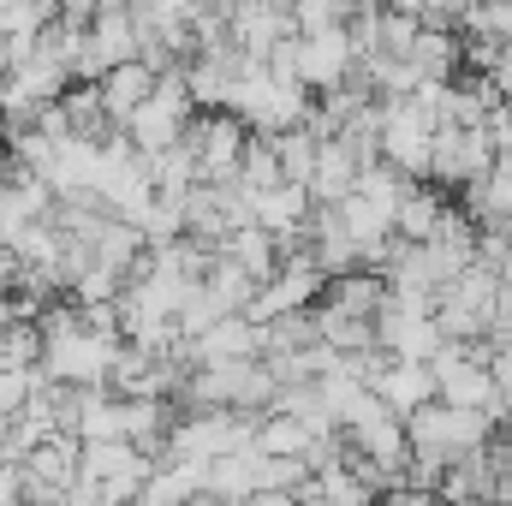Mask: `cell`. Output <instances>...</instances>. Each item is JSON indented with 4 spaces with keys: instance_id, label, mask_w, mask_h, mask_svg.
<instances>
[{
    "instance_id": "1",
    "label": "cell",
    "mask_w": 512,
    "mask_h": 506,
    "mask_svg": "<svg viewBox=\"0 0 512 506\" xmlns=\"http://www.w3.org/2000/svg\"><path fill=\"white\" fill-rule=\"evenodd\" d=\"M36 334H42V364H36L42 381H54V387H108V370H114V352L120 346L84 334L72 298L48 304L42 322H36Z\"/></svg>"
},
{
    "instance_id": "2",
    "label": "cell",
    "mask_w": 512,
    "mask_h": 506,
    "mask_svg": "<svg viewBox=\"0 0 512 506\" xmlns=\"http://www.w3.org/2000/svg\"><path fill=\"white\" fill-rule=\"evenodd\" d=\"M245 137H251V131L239 126L233 114H197V120L185 126V143H191V155H197V185H233V179H239Z\"/></svg>"
},
{
    "instance_id": "3",
    "label": "cell",
    "mask_w": 512,
    "mask_h": 506,
    "mask_svg": "<svg viewBox=\"0 0 512 506\" xmlns=\"http://www.w3.org/2000/svg\"><path fill=\"white\" fill-rule=\"evenodd\" d=\"M227 36L245 60H268L274 42L292 36V12L274 6V0H245V6H227Z\"/></svg>"
},
{
    "instance_id": "4",
    "label": "cell",
    "mask_w": 512,
    "mask_h": 506,
    "mask_svg": "<svg viewBox=\"0 0 512 506\" xmlns=\"http://www.w3.org/2000/svg\"><path fill=\"white\" fill-rule=\"evenodd\" d=\"M352 78V42L346 30H328V36H298V84L310 96H328Z\"/></svg>"
},
{
    "instance_id": "5",
    "label": "cell",
    "mask_w": 512,
    "mask_h": 506,
    "mask_svg": "<svg viewBox=\"0 0 512 506\" xmlns=\"http://www.w3.org/2000/svg\"><path fill=\"white\" fill-rule=\"evenodd\" d=\"M262 358V328L245 316H221L209 334L191 340V364L209 370V364H256Z\"/></svg>"
},
{
    "instance_id": "6",
    "label": "cell",
    "mask_w": 512,
    "mask_h": 506,
    "mask_svg": "<svg viewBox=\"0 0 512 506\" xmlns=\"http://www.w3.org/2000/svg\"><path fill=\"white\" fill-rule=\"evenodd\" d=\"M370 393H376L387 411H393V417L405 423L411 411L435 405V376H429L423 364H393V358H387L382 370H376V381H370Z\"/></svg>"
},
{
    "instance_id": "7",
    "label": "cell",
    "mask_w": 512,
    "mask_h": 506,
    "mask_svg": "<svg viewBox=\"0 0 512 506\" xmlns=\"http://www.w3.org/2000/svg\"><path fill=\"white\" fill-rule=\"evenodd\" d=\"M84 42H90V54L114 72V66H126L137 60V30H131V6L120 0H102L96 12H90V30H84Z\"/></svg>"
},
{
    "instance_id": "8",
    "label": "cell",
    "mask_w": 512,
    "mask_h": 506,
    "mask_svg": "<svg viewBox=\"0 0 512 506\" xmlns=\"http://www.w3.org/2000/svg\"><path fill=\"white\" fill-rule=\"evenodd\" d=\"M185 126H191L185 114H173V108H161V102L149 96V102L131 114L126 126H120V137H126L131 149H137V161H155V155H167V149L185 137Z\"/></svg>"
},
{
    "instance_id": "9",
    "label": "cell",
    "mask_w": 512,
    "mask_h": 506,
    "mask_svg": "<svg viewBox=\"0 0 512 506\" xmlns=\"http://www.w3.org/2000/svg\"><path fill=\"white\" fill-rule=\"evenodd\" d=\"M137 262H143V233L108 215V221L96 227V239H90V268H102V274H114V280L126 286L131 274H137Z\"/></svg>"
},
{
    "instance_id": "10",
    "label": "cell",
    "mask_w": 512,
    "mask_h": 506,
    "mask_svg": "<svg viewBox=\"0 0 512 506\" xmlns=\"http://www.w3.org/2000/svg\"><path fill=\"white\" fill-rule=\"evenodd\" d=\"M96 90H102V108H108V120H114V131H120L131 114L155 96V72H149L143 60H126V66H114Z\"/></svg>"
},
{
    "instance_id": "11",
    "label": "cell",
    "mask_w": 512,
    "mask_h": 506,
    "mask_svg": "<svg viewBox=\"0 0 512 506\" xmlns=\"http://www.w3.org/2000/svg\"><path fill=\"white\" fill-rule=\"evenodd\" d=\"M447 209H453L447 191H435V185H411V191L399 197V209H393V239H399V245H423V239L441 227Z\"/></svg>"
},
{
    "instance_id": "12",
    "label": "cell",
    "mask_w": 512,
    "mask_h": 506,
    "mask_svg": "<svg viewBox=\"0 0 512 506\" xmlns=\"http://www.w3.org/2000/svg\"><path fill=\"white\" fill-rule=\"evenodd\" d=\"M382 298H387V286L376 280V274H364V268L322 286V304L340 310V316H358V322H376V316H382Z\"/></svg>"
},
{
    "instance_id": "13",
    "label": "cell",
    "mask_w": 512,
    "mask_h": 506,
    "mask_svg": "<svg viewBox=\"0 0 512 506\" xmlns=\"http://www.w3.org/2000/svg\"><path fill=\"white\" fill-rule=\"evenodd\" d=\"M251 495H256L251 453H227V459H209V465H203V501L239 506V501H251Z\"/></svg>"
},
{
    "instance_id": "14",
    "label": "cell",
    "mask_w": 512,
    "mask_h": 506,
    "mask_svg": "<svg viewBox=\"0 0 512 506\" xmlns=\"http://www.w3.org/2000/svg\"><path fill=\"white\" fill-rule=\"evenodd\" d=\"M316 435L298 423V417H280V411H268V417H256V441L251 453L256 459H298L304 465V447H310Z\"/></svg>"
},
{
    "instance_id": "15",
    "label": "cell",
    "mask_w": 512,
    "mask_h": 506,
    "mask_svg": "<svg viewBox=\"0 0 512 506\" xmlns=\"http://www.w3.org/2000/svg\"><path fill=\"white\" fill-rule=\"evenodd\" d=\"M215 256H227L233 268H245V274H251V286H268V280H274V268H280L274 239H268V233H256V227H239V233H233Z\"/></svg>"
},
{
    "instance_id": "16",
    "label": "cell",
    "mask_w": 512,
    "mask_h": 506,
    "mask_svg": "<svg viewBox=\"0 0 512 506\" xmlns=\"http://www.w3.org/2000/svg\"><path fill=\"white\" fill-rule=\"evenodd\" d=\"M274 143V167H280V185H310V173H316V137L298 126V131H280V137H268Z\"/></svg>"
},
{
    "instance_id": "17",
    "label": "cell",
    "mask_w": 512,
    "mask_h": 506,
    "mask_svg": "<svg viewBox=\"0 0 512 506\" xmlns=\"http://www.w3.org/2000/svg\"><path fill=\"white\" fill-rule=\"evenodd\" d=\"M292 12V36H328V30H346V6L334 0H298L286 6Z\"/></svg>"
},
{
    "instance_id": "18",
    "label": "cell",
    "mask_w": 512,
    "mask_h": 506,
    "mask_svg": "<svg viewBox=\"0 0 512 506\" xmlns=\"http://www.w3.org/2000/svg\"><path fill=\"white\" fill-rule=\"evenodd\" d=\"M483 137H489V155H495V167H512V102H495V108H489Z\"/></svg>"
},
{
    "instance_id": "19",
    "label": "cell",
    "mask_w": 512,
    "mask_h": 506,
    "mask_svg": "<svg viewBox=\"0 0 512 506\" xmlns=\"http://www.w3.org/2000/svg\"><path fill=\"white\" fill-rule=\"evenodd\" d=\"M0 506H24V477H18V465H0Z\"/></svg>"
},
{
    "instance_id": "20",
    "label": "cell",
    "mask_w": 512,
    "mask_h": 506,
    "mask_svg": "<svg viewBox=\"0 0 512 506\" xmlns=\"http://www.w3.org/2000/svg\"><path fill=\"white\" fill-rule=\"evenodd\" d=\"M376 506H441V495H423V489H393V495H382Z\"/></svg>"
},
{
    "instance_id": "21",
    "label": "cell",
    "mask_w": 512,
    "mask_h": 506,
    "mask_svg": "<svg viewBox=\"0 0 512 506\" xmlns=\"http://www.w3.org/2000/svg\"><path fill=\"white\" fill-rule=\"evenodd\" d=\"M0 465H18V453H12V435H6V423H0Z\"/></svg>"
},
{
    "instance_id": "22",
    "label": "cell",
    "mask_w": 512,
    "mask_h": 506,
    "mask_svg": "<svg viewBox=\"0 0 512 506\" xmlns=\"http://www.w3.org/2000/svg\"><path fill=\"white\" fill-rule=\"evenodd\" d=\"M12 328V298H0V334Z\"/></svg>"
},
{
    "instance_id": "23",
    "label": "cell",
    "mask_w": 512,
    "mask_h": 506,
    "mask_svg": "<svg viewBox=\"0 0 512 506\" xmlns=\"http://www.w3.org/2000/svg\"><path fill=\"white\" fill-rule=\"evenodd\" d=\"M0 155H6V126H0Z\"/></svg>"
},
{
    "instance_id": "24",
    "label": "cell",
    "mask_w": 512,
    "mask_h": 506,
    "mask_svg": "<svg viewBox=\"0 0 512 506\" xmlns=\"http://www.w3.org/2000/svg\"><path fill=\"white\" fill-rule=\"evenodd\" d=\"M0 78H6V54H0Z\"/></svg>"
},
{
    "instance_id": "25",
    "label": "cell",
    "mask_w": 512,
    "mask_h": 506,
    "mask_svg": "<svg viewBox=\"0 0 512 506\" xmlns=\"http://www.w3.org/2000/svg\"><path fill=\"white\" fill-rule=\"evenodd\" d=\"M489 506H507V501H489Z\"/></svg>"
}]
</instances>
